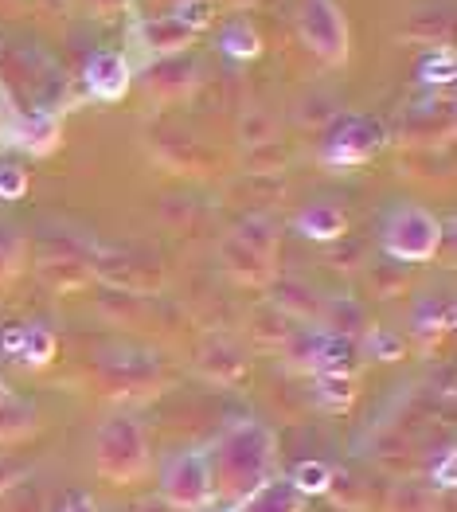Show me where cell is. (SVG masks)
Listing matches in <instances>:
<instances>
[{"label": "cell", "mask_w": 457, "mask_h": 512, "mask_svg": "<svg viewBox=\"0 0 457 512\" xmlns=\"http://www.w3.org/2000/svg\"><path fill=\"white\" fill-rule=\"evenodd\" d=\"M63 512H90V505H86V501H79V497H75V501H67V505H63Z\"/></svg>", "instance_id": "obj_24"}, {"label": "cell", "mask_w": 457, "mask_h": 512, "mask_svg": "<svg viewBox=\"0 0 457 512\" xmlns=\"http://www.w3.org/2000/svg\"><path fill=\"white\" fill-rule=\"evenodd\" d=\"M368 348L375 352V360H399V352H403V341H399L391 329H372V337H368Z\"/></svg>", "instance_id": "obj_20"}, {"label": "cell", "mask_w": 457, "mask_h": 512, "mask_svg": "<svg viewBox=\"0 0 457 512\" xmlns=\"http://www.w3.org/2000/svg\"><path fill=\"white\" fill-rule=\"evenodd\" d=\"M0 399H8V387H4V380H0Z\"/></svg>", "instance_id": "obj_26"}, {"label": "cell", "mask_w": 457, "mask_h": 512, "mask_svg": "<svg viewBox=\"0 0 457 512\" xmlns=\"http://www.w3.org/2000/svg\"><path fill=\"white\" fill-rule=\"evenodd\" d=\"M379 239L395 262H430L442 247V219L418 204H403L387 212Z\"/></svg>", "instance_id": "obj_3"}, {"label": "cell", "mask_w": 457, "mask_h": 512, "mask_svg": "<svg viewBox=\"0 0 457 512\" xmlns=\"http://www.w3.org/2000/svg\"><path fill=\"white\" fill-rule=\"evenodd\" d=\"M161 497L172 509L200 512L215 501V481H211V454L208 446L176 450L161 466Z\"/></svg>", "instance_id": "obj_4"}, {"label": "cell", "mask_w": 457, "mask_h": 512, "mask_svg": "<svg viewBox=\"0 0 457 512\" xmlns=\"http://www.w3.org/2000/svg\"><path fill=\"white\" fill-rule=\"evenodd\" d=\"M200 512H235V505H227V501H211L208 509H200Z\"/></svg>", "instance_id": "obj_25"}, {"label": "cell", "mask_w": 457, "mask_h": 512, "mask_svg": "<svg viewBox=\"0 0 457 512\" xmlns=\"http://www.w3.org/2000/svg\"><path fill=\"white\" fill-rule=\"evenodd\" d=\"M258 47H262V40H258V32L250 28L247 20H231V24L219 32V51L231 55V59H254Z\"/></svg>", "instance_id": "obj_14"}, {"label": "cell", "mask_w": 457, "mask_h": 512, "mask_svg": "<svg viewBox=\"0 0 457 512\" xmlns=\"http://www.w3.org/2000/svg\"><path fill=\"white\" fill-rule=\"evenodd\" d=\"M454 75H457V63L450 51L426 55L422 67H418V83L422 86H446V83H454Z\"/></svg>", "instance_id": "obj_17"}, {"label": "cell", "mask_w": 457, "mask_h": 512, "mask_svg": "<svg viewBox=\"0 0 457 512\" xmlns=\"http://www.w3.org/2000/svg\"><path fill=\"white\" fill-rule=\"evenodd\" d=\"M430 477H434V485H438V489H454V485H457V473H454V450H446V454L438 458V466L430 470Z\"/></svg>", "instance_id": "obj_22"}, {"label": "cell", "mask_w": 457, "mask_h": 512, "mask_svg": "<svg viewBox=\"0 0 457 512\" xmlns=\"http://www.w3.org/2000/svg\"><path fill=\"white\" fill-rule=\"evenodd\" d=\"M208 16H211V0H180L176 12H172V20H180L188 32H200L208 24Z\"/></svg>", "instance_id": "obj_19"}, {"label": "cell", "mask_w": 457, "mask_h": 512, "mask_svg": "<svg viewBox=\"0 0 457 512\" xmlns=\"http://www.w3.org/2000/svg\"><path fill=\"white\" fill-rule=\"evenodd\" d=\"M211 454V481L215 497L227 505H239L247 493H254L266 477H274L278 466V434L258 423V419H239L208 446Z\"/></svg>", "instance_id": "obj_1"}, {"label": "cell", "mask_w": 457, "mask_h": 512, "mask_svg": "<svg viewBox=\"0 0 457 512\" xmlns=\"http://www.w3.org/2000/svg\"><path fill=\"white\" fill-rule=\"evenodd\" d=\"M290 485L301 497H321V493H329V485H333V470H329L325 462H317V458L297 462L290 470Z\"/></svg>", "instance_id": "obj_13"}, {"label": "cell", "mask_w": 457, "mask_h": 512, "mask_svg": "<svg viewBox=\"0 0 457 512\" xmlns=\"http://www.w3.org/2000/svg\"><path fill=\"white\" fill-rule=\"evenodd\" d=\"M12 137H16V145H24V149H32V153H47V149L55 145L59 129H55V122H51L47 114H32L28 122L12 126Z\"/></svg>", "instance_id": "obj_15"}, {"label": "cell", "mask_w": 457, "mask_h": 512, "mask_svg": "<svg viewBox=\"0 0 457 512\" xmlns=\"http://www.w3.org/2000/svg\"><path fill=\"white\" fill-rule=\"evenodd\" d=\"M24 196H28V172L20 169V165H12V161H4L0 165V200L16 204Z\"/></svg>", "instance_id": "obj_18"}, {"label": "cell", "mask_w": 457, "mask_h": 512, "mask_svg": "<svg viewBox=\"0 0 457 512\" xmlns=\"http://www.w3.org/2000/svg\"><path fill=\"white\" fill-rule=\"evenodd\" d=\"M235 512H305V497L293 489L290 477H266L235 505Z\"/></svg>", "instance_id": "obj_9"}, {"label": "cell", "mask_w": 457, "mask_h": 512, "mask_svg": "<svg viewBox=\"0 0 457 512\" xmlns=\"http://www.w3.org/2000/svg\"><path fill=\"white\" fill-rule=\"evenodd\" d=\"M141 36H145V43H149L157 55H176V51H184L188 43L196 40V32H188V28H184L180 20H172V16H161V20L145 24Z\"/></svg>", "instance_id": "obj_11"}, {"label": "cell", "mask_w": 457, "mask_h": 512, "mask_svg": "<svg viewBox=\"0 0 457 512\" xmlns=\"http://www.w3.org/2000/svg\"><path fill=\"white\" fill-rule=\"evenodd\" d=\"M55 333L51 329H43V325H28V341H24V360L20 364H28V368H47L51 360H55Z\"/></svg>", "instance_id": "obj_16"}, {"label": "cell", "mask_w": 457, "mask_h": 512, "mask_svg": "<svg viewBox=\"0 0 457 512\" xmlns=\"http://www.w3.org/2000/svg\"><path fill=\"white\" fill-rule=\"evenodd\" d=\"M352 399H356V391H352V376L348 372H321L317 376V403L325 411H348Z\"/></svg>", "instance_id": "obj_12"}, {"label": "cell", "mask_w": 457, "mask_h": 512, "mask_svg": "<svg viewBox=\"0 0 457 512\" xmlns=\"http://www.w3.org/2000/svg\"><path fill=\"white\" fill-rule=\"evenodd\" d=\"M129 79H133V71H129V59H125L122 51L102 47L86 63V90L94 98H102V102H118L129 90Z\"/></svg>", "instance_id": "obj_8"}, {"label": "cell", "mask_w": 457, "mask_h": 512, "mask_svg": "<svg viewBox=\"0 0 457 512\" xmlns=\"http://www.w3.org/2000/svg\"><path fill=\"white\" fill-rule=\"evenodd\" d=\"M290 360L309 368L313 376L321 372H348L352 360V341L344 333H325V329H309L290 344Z\"/></svg>", "instance_id": "obj_7"}, {"label": "cell", "mask_w": 457, "mask_h": 512, "mask_svg": "<svg viewBox=\"0 0 457 512\" xmlns=\"http://www.w3.org/2000/svg\"><path fill=\"white\" fill-rule=\"evenodd\" d=\"M153 466L145 427L133 415H110L94 430V470L114 485H133Z\"/></svg>", "instance_id": "obj_2"}, {"label": "cell", "mask_w": 457, "mask_h": 512, "mask_svg": "<svg viewBox=\"0 0 457 512\" xmlns=\"http://www.w3.org/2000/svg\"><path fill=\"white\" fill-rule=\"evenodd\" d=\"M24 341H28V325H8V329L0 333V352L20 364V360H24Z\"/></svg>", "instance_id": "obj_21"}, {"label": "cell", "mask_w": 457, "mask_h": 512, "mask_svg": "<svg viewBox=\"0 0 457 512\" xmlns=\"http://www.w3.org/2000/svg\"><path fill=\"white\" fill-rule=\"evenodd\" d=\"M383 141H387V129L379 118L344 114V118H336V126L329 129V137L321 145V161L325 165H364L383 149Z\"/></svg>", "instance_id": "obj_5"}, {"label": "cell", "mask_w": 457, "mask_h": 512, "mask_svg": "<svg viewBox=\"0 0 457 512\" xmlns=\"http://www.w3.org/2000/svg\"><path fill=\"white\" fill-rule=\"evenodd\" d=\"M344 227H348V215H344V208L329 204V200L309 204L305 212L297 215V231H301L305 239H317V243H333V239H340Z\"/></svg>", "instance_id": "obj_10"}, {"label": "cell", "mask_w": 457, "mask_h": 512, "mask_svg": "<svg viewBox=\"0 0 457 512\" xmlns=\"http://www.w3.org/2000/svg\"><path fill=\"white\" fill-rule=\"evenodd\" d=\"M301 40L333 67L348 59V20L336 0H301Z\"/></svg>", "instance_id": "obj_6"}, {"label": "cell", "mask_w": 457, "mask_h": 512, "mask_svg": "<svg viewBox=\"0 0 457 512\" xmlns=\"http://www.w3.org/2000/svg\"><path fill=\"white\" fill-rule=\"evenodd\" d=\"M16 247H20V239L12 235V227H4V223H0V258L16 255Z\"/></svg>", "instance_id": "obj_23"}]
</instances>
